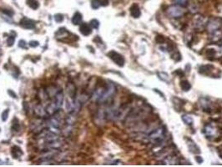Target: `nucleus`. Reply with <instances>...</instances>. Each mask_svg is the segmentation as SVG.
Segmentation results:
<instances>
[{"instance_id":"a878e982","label":"nucleus","mask_w":222,"mask_h":167,"mask_svg":"<svg viewBox=\"0 0 222 167\" xmlns=\"http://www.w3.org/2000/svg\"><path fill=\"white\" fill-rule=\"evenodd\" d=\"M155 41H156L158 44H163V43L165 42V38H164V36L158 35L156 38H155Z\"/></svg>"},{"instance_id":"9d476101","label":"nucleus","mask_w":222,"mask_h":167,"mask_svg":"<svg viewBox=\"0 0 222 167\" xmlns=\"http://www.w3.org/2000/svg\"><path fill=\"white\" fill-rule=\"evenodd\" d=\"M130 14L133 18H135L137 19L139 17H140L141 15V12L140 8L138 6L137 4H133L132 7L130 8Z\"/></svg>"},{"instance_id":"2eb2a0df","label":"nucleus","mask_w":222,"mask_h":167,"mask_svg":"<svg viewBox=\"0 0 222 167\" xmlns=\"http://www.w3.org/2000/svg\"><path fill=\"white\" fill-rule=\"evenodd\" d=\"M26 3H27L28 6L31 8L32 9L36 10L39 7V3H38L37 0H26Z\"/></svg>"},{"instance_id":"c85d7f7f","label":"nucleus","mask_w":222,"mask_h":167,"mask_svg":"<svg viewBox=\"0 0 222 167\" xmlns=\"http://www.w3.org/2000/svg\"><path fill=\"white\" fill-rule=\"evenodd\" d=\"M8 93H9V95L10 96H12V97H13V98H17V95H16V94L13 91H12V90L9 89Z\"/></svg>"},{"instance_id":"39448f33","label":"nucleus","mask_w":222,"mask_h":167,"mask_svg":"<svg viewBox=\"0 0 222 167\" xmlns=\"http://www.w3.org/2000/svg\"><path fill=\"white\" fill-rule=\"evenodd\" d=\"M20 25L22 26L24 28H26V29H34L35 28V22L33 21L32 19L24 18L20 21Z\"/></svg>"},{"instance_id":"bb28decb","label":"nucleus","mask_w":222,"mask_h":167,"mask_svg":"<svg viewBox=\"0 0 222 167\" xmlns=\"http://www.w3.org/2000/svg\"><path fill=\"white\" fill-rule=\"evenodd\" d=\"M19 47L22 48V49H26V47H27V43H26L24 40H23V39L19 40Z\"/></svg>"},{"instance_id":"a211bd4d","label":"nucleus","mask_w":222,"mask_h":167,"mask_svg":"<svg viewBox=\"0 0 222 167\" xmlns=\"http://www.w3.org/2000/svg\"><path fill=\"white\" fill-rule=\"evenodd\" d=\"M19 129H20V125L19 120H17V118H14V120L12 121V130L18 132Z\"/></svg>"},{"instance_id":"b1692460","label":"nucleus","mask_w":222,"mask_h":167,"mask_svg":"<svg viewBox=\"0 0 222 167\" xmlns=\"http://www.w3.org/2000/svg\"><path fill=\"white\" fill-rule=\"evenodd\" d=\"M9 109H7V110H5V111H3V114H2V115H1V117H2V120H3V121H6L7 119H8V117H9Z\"/></svg>"},{"instance_id":"dca6fc26","label":"nucleus","mask_w":222,"mask_h":167,"mask_svg":"<svg viewBox=\"0 0 222 167\" xmlns=\"http://www.w3.org/2000/svg\"><path fill=\"white\" fill-rule=\"evenodd\" d=\"M180 87H181L182 90L187 92L191 89V85L188 80H182L180 82Z\"/></svg>"},{"instance_id":"f257e3e1","label":"nucleus","mask_w":222,"mask_h":167,"mask_svg":"<svg viewBox=\"0 0 222 167\" xmlns=\"http://www.w3.org/2000/svg\"><path fill=\"white\" fill-rule=\"evenodd\" d=\"M165 136H166V129L163 127H160L150 133L148 137L150 140L154 142H160L164 140Z\"/></svg>"},{"instance_id":"6e6552de","label":"nucleus","mask_w":222,"mask_h":167,"mask_svg":"<svg viewBox=\"0 0 222 167\" xmlns=\"http://www.w3.org/2000/svg\"><path fill=\"white\" fill-rule=\"evenodd\" d=\"M35 114L38 117H41V118H45L46 116H49L48 115L47 112H46V110L44 106L42 105H37L36 107L35 108Z\"/></svg>"},{"instance_id":"f03ea898","label":"nucleus","mask_w":222,"mask_h":167,"mask_svg":"<svg viewBox=\"0 0 222 167\" xmlns=\"http://www.w3.org/2000/svg\"><path fill=\"white\" fill-rule=\"evenodd\" d=\"M167 13L171 18L178 19L180 17L184 15L185 10H184V9L182 7H180V5H178V4H176V5H171V6H169L168 8Z\"/></svg>"},{"instance_id":"423d86ee","label":"nucleus","mask_w":222,"mask_h":167,"mask_svg":"<svg viewBox=\"0 0 222 167\" xmlns=\"http://www.w3.org/2000/svg\"><path fill=\"white\" fill-rule=\"evenodd\" d=\"M79 32L84 36H89L92 33V28H91V26L89 24L82 23L79 25Z\"/></svg>"},{"instance_id":"412c9836","label":"nucleus","mask_w":222,"mask_h":167,"mask_svg":"<svg viewBox=\"0 0 222 167\" xmlns=\"http://www.w3.org/2000/svg\"><path fill=\"white\" fill-rule=\"evenodd\" d=\"M89 25L91 26V28H94V29H98L100 27V22L98 21L97 19H92L89 23Z\"/></svg>"},{"instance_id":"f8f14e48","label":"nucleus","mask_w":222,"mask_h":167,"mask_svg":"<svg viewBox=\"0 0 222 167\" xmlns=\"http://www.w3.org/2000/svg\"><path fill=\"white\" fill-rule=\"evenodd\" d=\"M188 147L190 149L192 153H200V148L198 147L197 145L195 144V142L191 140H189V142H188Z\"/></svg>"},{"instance_id":"6ab92c4d","label":"nucleus","mask_w":222,"mask_h":167,"mask_svg":"<svg viewBox=\"0 0 222 167\" xmlns=\"http://www.w3.org/2000/svg\"><path fill=\"white\" fill-rule=\"evenodd\" d=\"M157 75H158V77H159L161 80H163V81H165V82H167V83L169 82V75H168L166 73L159 72V73H157Z\"/></svg>"},{"instance_id":"1a4fd4ad","label":"nucleus","mask_w":222,"mask_h":167,"mask_svg":"<svg viewBox=\"0 0 222 167\" xmlns=\"http://www.w3.org/2000/svg\"><path fill=\"white\" fill-rule=\"evenodd\" d=\"M11 154H12V156L14 159H18V158L23 155L22 150H21V148H19V146L14 145L11 149Z\"/></svg>"},{"instance_id":"5701e85b","label":"nucleus","mask_w":222,"mask_h":167,"mask_svg":"<svg viewBox=\"0 0 222 167\" xmlns=\"http://www.w3.org/2000/svg\"><path fill=\"white\" fill-rule=\"evenodd\" d=\"M54 20L56 21L57 23H61L63 22V20H64V16L61 14V13H57L54 15Z\"/></svg>"},{"instance_id":"9b49d317","label":"nucleus","mask_w":222,"mask_h":167,"mask_svg":"<svg viewBox=\"0 0 222 167\" xmlns=\"http://www.w3.org/2000/svg\"><path fill=\"white\" fill-rule=\"evenodd\" d=\"M82 19H83V16H82L81 13H79V12H76V13L73 15L71 21H72L73 24H75V25H78V24H81Z\"/></svg>"},{"instance_id":"c756f323","label":"nucleus","mask_w":222,"mask_h":167,"mask_svg":"<svg viewBox=\"0 0 222 167\" xmlns=\"http://www.w3.org/2000/svg\"><path fill=\"white\" fill-rule=\"evenodd\" d=\"M195 160H196V161H197L199 164H200V163L203 162V159H202L201 156H196V157H195Z\"/></svg>"},{"instance_id":"cd10ccee","label":"nucleus","mask_w":222,"mask_h":167,"mask_svg":"<svg viewBox=\"0 0 222 167\" xmlns=\"http://www.w3.org/2000/svg\"><path fill=\"white\" fill-rule=\"evenodd\" d=\"M29 46L32 48H36L38 47V45H39V43L38 41H35V40H33V41H30L29 42Z\"/></svg>"},{"instance_id":"0eeeda50","label":"nucleus","mask_w":222,"mask_h":167,"mask_svg":"<svg viewBox=\"0 0 222 167\" xmlns=\"http://www.w3.org/2000/svg\"><path fill=\"white\" fill-rule=\"evenodd\" d=\"M203 133L204 135L207 137H212V136H216V129L210 125H207L203 129Z\"/></svg>"},{"instance_id":"7ed1b4c3","label":"nucleus","mask_w":222,"mask_h":167,"mask_svg":"<svg viewBox=\"0 0 222 167\" xmlns=\"http://www.w3.org/2000/svg\"><path fill=\"white\" fill-rule=\"evenodd\" d=\"M108 56L110 57V60H112L113 62H115L118 66L123 67L125 65V58L121 54H119V53H117V52L114 50H111L108 53Z\"/></svg>"},{"instance_id":"aec40b11","label":"nucleus","mask_w":222,"mask_h":167,"mask_svg":"<svg viewBox=\"0 0 222 167\" xmlns=\"http://www.w3.org/2000/svg\"><path fill=\"white\" fill-rule=\"evenodd\" d=\"M100 6H101L100 0H92L91 1V7H92V9H98Z\"/></svg>"},{"instance_id":"20e7f679","label":"nucleus","mask_w":222,"mask_h":167,"mask_svg":"<svg viewBox=\"0 0 222 167\" xmlns=\"http://www.w3.org/2000/svg\"><path fill=\"white\" fill-rule=\"evenodd\" d=\"M220 25H221V24H220V21L219 19H210V21L208 22V24H207V28H208V31H209V33L211 34V33H213V32L218 30L220 27Z\"/></svg>"},{"instance_id":"4468645a","label":"nucleus","mask_w":222,"mask_h":167,"mask_svg":"<svg viewBox=\"0 0 222 167\" xmlns=\"http://www.w3.org/2000/svg\"><path fill=\"white\" fill-rule=\"evenodd\" d=\"M182 120L187 125H192L193 123H194L193 118L191 115H189V114H184V115H182Z\"/></svg>"},{"instance_id":"ddd939ff","label":"nucleus","mask_w":222,"mask_h":167,"mask_svg":"<svg viewBox=\"0 0 222 167\" xmlns=\"http://www.w3.org/2000/svg\"><path fill=\"white\" fill-rule=\"evenodd\" d=\"M206 25V22H205V19L203 17H198L196 19H195V27L197 28H203L204 26Z\"/></svg>"},{"instance_id":"4be33fe9","label":"nucleus","mask_w":222,"mask_h":167,"mask_svg":"<svg viewBox=\"0 0 222 167\" xmlns=\"http://www.w3.org/2000/svg\"><path fill=\"white\" fill-rule=\"evenodd\" d=\"M14 41H15V37H13V36H9V37H8L7 38V44H8V46H13V44H14Z\"/></svg>"},{"instance_id":"393cba45","label":"nucleus","mask_w":222,"mask_h":167,"mask_svg":"<svg viewBox=\"0 0 222 167\" xmlns=\"http://www.w3.org/2000/svg\"><path fill=\"white\" fill-rule=\"evenodd\" d=\"M173 2H175L176 4H178V5H183V6H185L187 4V2L188 0H173Z\"/></svg>"},{"instance_id":"f3484780","label":"nucleus","mask_w":222,"mask_h":167,"mask_svg":"<svg viewBox=\"0 0 222 167\" xmlns=\"http://www.w3.org/2000/svg\"><path fill=\"white\" fill-rule=\"evenodd\" d=\"M166 162L167 165H176L179 163V161L177 160L176 157H172V156H168V157L166 159Z\"/></svg>"}]
</instances>
